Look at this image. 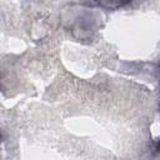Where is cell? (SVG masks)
Returning a JSON list of instances; mask_svg holds the SVG:
<instances>
[{
  "label": "cell",
  "instance_id": "1",
  "mask_svg": "<svg viewBox=\"0 0 160 160\" xmlns=\"http://www.w3.org/2000/svg\"><path fill=\"white\" fill-rule=\"evenodd\" d=\"M156 150L160 152V139H158V140H156Z\"/></svg>",
  "mask_w": 160,
  "mask_h": 160
}]
</instances>
